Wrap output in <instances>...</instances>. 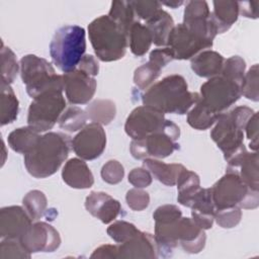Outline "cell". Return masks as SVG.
<instances>
[{"label":"cell","mask_w":259,"mask_h":259,"mask_svg":"<svg viewBox=\"0 0 259 259\" xmlns=\"http://www.w3.org/2000/svg\"><path fill=\"white\" fill-rule=\"evenodd\" d=\"M74 153L83 160H94L101 156L106 147V134L97 122L86 124L72 140Z\"/></svg>","instance_id":"cell-13"},{"label":"cell","mask_w":259,"mask_h":259,"mask_svg":"<svg viewBox=\"0 0 259 259\" xmlns=\"http://www.w3.org/2000/svg\"><path fill=\"white\" fill-rule=\"evenodd\" d=\"M170 120L164 113L147 105L136 107L127 116L124 124L126 135L133 140L146 138L167 128Z\"/></svg>","instance_id":"cell-10"},{"label":"cell","mask_w":259,"mask_h":259,"mask_svg":"<svg viewBox=\"0 0 259 259\" xmlns=\"http://www.w3.org/2000/svg\"><path fill=\"white\" fill-rule=\"evenodd\" d=\"M242 95L252 101L259 100L258 93V65H253L247 73H245L242 85Z\"/></svg>","instance_id":"cell-43"},{"label":"cell","mask_w":259,"mask_h":259,"mask_svg":"<svg viewBox=\"0 0 259 259\" xmlns=\"http://www.w3.org/2000/svg\"><path fill=\"white\" fill-rule=\"evenodd\" d=\"M132 5L135 15L145 21L150 19L159 9L162 8L161 2L158 1H132Z\"/></svg>","instance_id":"cell-47"},{"label":"cell","mask_w":259,"mask_h":259,"mask_svg":"<svg viewBox=\"0 0 259 259\" xmlns=\"http://www.w3.org/2000/svg\"><path fill=\"white\" fill-rule=\"evenodd\" d=\"M145 25L151 32L154 45L157 47H166L169 33L174 27L172 16L161 8L146 21Z\"/></svg>","instance_id":"cell-24"},{"label":"cell","mask_w":259,"mask_h":259,"mask_svg":"<svg viewBox=\"0 0 259 259\" xmlns=\"http://www.w3.org/2000/svg\"><path fill=\"white\" fill-rule=\"evenodd\" d=\"M180 137L179 126L170 120L166 130L154 133L146 138L133 140L130 151L135 159H164L179 149L177 140Z\"/></svg>","instance_id":"cell-7"},{"label":"cell","mask_w":259,"mask_h":259,"mask_svg":"<svg viewBox=\"0 0 259 259\" xmlns=\"http://www.w3.org/2000/svg\"><path fill=\"white\" fill-rule=\"evenodd\" d=\"M245 69L246 63L244 59L240 56H233L225 60V64L221 72V75L237 82L242 86L245 76Z\"/></svg>","instance_id":"cell-40"},{"label":"cell","mask_w":259,"mask_h":259,"mask_svg":"<svg viewBox=\"0 0 259 259\" xmlns=\"http://www.w3.org/2000/svg\"><path fill=\"white\" fill-rule=\"evenodd\" d=\"M62 178L66 184L76 189H87L94 183L91 170L81 158H72L66 162L62 170Z\"/></svg>","instance_id":"cell-22"},{"label":"cell","mask_w":259,"mask_h":259,"mask_svg":"<svg viewBox=\"0 0 259 259\" xmlns=\"http://www.w3.org/2000/svg\"><path fill=\"white\" fill-rule=\"evenodd\" d=\"M88 116L86 111L78 106L67 107L59 118V126L67 132L74 133L82 130L87 123Z\"/></svg>","instance_id":"cell-35"},{"label":"cell","mask_w":259,"mask_h":259,"mask_svg":"<svg viewBox=\"0 0 259 259\" xmlns=\"http://www.w3.org/2000/svg\"><path fill=\"white\" fill-rule=\"evenodd\" d=\"M24 209L32 221L39 220L46 212L48 200L45 193L40 190H30L22 199Z\"/></svg>","instance_id":"cell-36"},{"label":"cell","mask_w":259,"mask_h":259,"mask_svg":"<svg viewBox=\"0 0 259 259\" xmlns=\"http://www.w3.org/2000/svg\"><path fill=\"white\" fill-rule=\"evenodd\" d=\"M62 92L51 90L34 97L28 107L27 124L38 133L52 130L66 109Z\"/></svg>","instance_id":"cell-8"},{"label":"cell","mask_w":259,"mask_h":259,"mask_svg":"<svg viewBox=\"0 0 259 259\" xmlns=\"http://www.w3.org/2000/svg\"><path fill=\"white\" fill-rule=\"evenodd\" d=\"M0 104H1L0 123L3 126L5 124L13 122L17 118L18 110H19L18 99L12 87L10 86V84L1 82Z\"/></svg>","instance_id":"cell-31"},{"label":"cell","mask_w":259,"mask_h":259,"mask_svg":"<svg viewBox=\"0 0 259 259\" xmlns=\"http://www.w3.org/2000/svg\"><path fill=\"white\" fill-rule=\"evenodd\" d=\"M64 90L71 104H86L95 94L96 80L80 69L63 74Z\"/></svg>","instance_id":"cell-16"},{"label":"cell","mask_w":259,"mask_h":259,"mask_svg":"<svg viewBox=\"0 0 259 259\" xmlns=\"http://www.w3.org/2000/svg\"><path fill=\"white\" fill-rule=\"evenodd\" d=\"M107 15L124 34L128 35L130 28L135 22V11L132 1H112Z\"/></svg>","instance_id":"cell-30"},{"label":"cell","mask_w":259,"mask_h":259,"mask_svg":"<svg viewBox=\"0 0 259 259\" xmlns=\"http://www.w3.org/2000/svg\"><path fill=\"white\" fill-rule=\"evenodd\" d=\"M19 65L21 80L32 99L47 91L64 90L63 75H58L46 59L30 54L22 57Z\"/></svg>","instance_id":"cell-5"},{"label":"cell","mask_w":259,"mask_h":259,"mask_svg":"<svg viewBox=\"0 0 259 259\" xmlns=\"http://www.w3.org/2000/svg\"><path fill=\"white\" fill-rule=\"evenodd\" d=\"M100 175L104 182L108 184H117L123 179L124 169L118 161L109 160L102 166Z\"/></svg>","instance_id":"cell-44"},{"label":"cell","mask_w":259,"mask_h":259,"mask_svg":"<svg viewBox=\"0 0 259 259\" xmlns=\"http://www.w3.org/2000/svg\"><path fill=\"white\" fill-rule=\"evenodd\" d=\"M19 240L30 254L37 252H54L61 245L59 232L53 226L45 222L32 223Z\"/></svg>","instance_id":"cell-14"},{"label":"cell","mask_w":259,"mask_h":259,"mask_svg":"<svg viewBox=\"0 0 259 259\" xmlns=\"http://www.w3.org/2000/svg\"><path fill=\"white\" fill-rule=\"evenodd\" d=\"M70 137L49 132L39 137L34 148L24 155V166L34 178H47L55 174L70 153Z\"/></svg>","instance_id":"cell-2"},{"label":"cell","mask_w":259,"mask_h":259,"mask_svg":"<svg viewBox=\"0 0 259 259\" xmlns=\"http://www.w3.org/2000/svg\"><path fill=\"white\" fill-rule=\"evenodd\" d=\"M213 41L204 39L190 31L183 23L174 25L169 33L167 45L174 60H191L194 56L212 47Z\"/></svg>","instance_id":"cell-11"},{"label":"cell","mask_w":259,"mask_h":259,"mask_svg":"<svg viewBox=\"0 0 259 259\" xmlns=\"http://www.w3.org/2000/svg\"><path fill=\"white\" fill-rule=\"evenodd\" d=\"M76 69H80L88 75L94 77L99 72V64L92 55H84Z\"/></svg>","instance_id":"cell-51"},{"label":"cell","mask_w":259,"mask_h":259,"mask_svg":"<svg viewBox=\"0 0 259 259\" xmlns=\"http://www.w3.org/2000/svg\"><path fill=\"white\" fill-rule=\"evenodd\" d=\"M200 101L213 112L221 114L242 96V86L237 82L218 75L200 86Z\"/></svg>","instance_id":"cell-9"},{"label":"cell","mask_w":259,"mask_h":259,"mask_svg":"<svg viewBox=\"0 0 259 259\" xmlns=\"http://www.w3.org/2000/svg\"><path fill=\"white\" fill-rule=\"evenodd\" d=\"M210 138L224 153L226 159L244 145V127L236 121L230 111L223 112L210 132Z\"/></svg>","instance_id":"cell-12"},{"label":"cell","mask_w":259,"mask_h":259,"mask_svg":"<svg viewBox=\"0 0 259 259\" xmlns=\"http://www.w3.org/2000/svg\"><path fill=\"white\" fill-rule=\"evenodd\" d=\"M91 258H109L115 259L117 258V245H101L96 248L90 256Z\"/></svg>","instance_id":"cell-53"},{"label":"cell","mask_w":259,"mask_h":259,"mask_svg":"<svg viewBox=\"0 0 259 259\" xmlns=\"http://www.w3.org/2000/svg\"><path fill=\"white\" fill-rule=\"evenodd\" d=\"M88 36L97 59L102 62L120 60L126 53L127 35L108 15H101L89 23Z\"/></svg>","instance_id":"cell-3"},{"label":"cell","mask_w":259,"mask_h":259,"mask_svg":"<svg viewBox=\"0 0 259 259\" xmlns=\"http://www.w3.org/2000/svg\"><path fill=\"white\" fill-rule=\"evenodd\" d=\"M149 60L160 66L162 69L171 61L174 60V56L168 47L155 49L150 53Z\"/></svg>","instance_id":"cell-50"},{"label":"cell","mask_w":259,"mask_h":259,"mask_svg":"<svg viewBox=\"0 0 259 259\" xmlns=\"http://www.w3.org/2000/svg\"><path fill=\"white\" fill-rule=\"evenodd\" d=\"M128 182L136 188H145L152 183V174L145 167L134 168L127 176Z\"/></svg>","instance_id":"cell-48"},{"label":"cell","mask_w":259,"mask_h":259,"mask_svg":"<svg viewBox=\"0 0 259 259\" xmlns=\"http://www.w3.org/2000/svg\"><path fill=\"white\" fill-rule=\"evenodd\" d=\"M242 219V210L239 206H232L222 209H217L214 221L224 229H232L236 227Z\"/></svg>","instance_id":"cell-42"},{"label":"cell","mask_w":259,"mask_h":259,"mask_svg":"<svg viewBox=\"0 0 259 259\" xmlns=\"http://www.w3.org/2000/svg\"><path fill=\"white\" fill-rule=\"evenodd\" d=\"M20 71V65L17 63L15 54L10 48L5 47L2 42L1 48V82L11 84L18 72Z\"/></svg>","instance_id":"cell-38"},{"label":"cell","mask_w":259,"mask_h":259,"mask_svg":"<svg viewBox=\"0 0 259 259\" xmlns=\"http://www.w3.org/2000/svg\"><path fill=\"white\" fill-rule=\"evenodd\" d=\"M176 185L178 191V202L189 207L193 196L201 188L199 176L196 173L184 168L177 178Z\"/></svg>","instance_id":"cell-28"},{"label":"cell","mask_w":259,"mask_h":259,"mask_svg":"<svg viewBox=\"0 0 259 259\" xmlns=\"http://www.w3.org/2000/svg\"><path fill=\"white\" fill-rule=\"evenodd\" d=\"M39 137L40 135L37 131L27 125L12 131L8 136L7 142L13 151L25 155L34 148Z\"/></svg>","instance_id":"cell-27"},{"label":"cell","mask_w":259,"mask_h":259,"mask_svg":"<svg viewBox=\"0 0 259 259\" xmlns=\"http://www.w3.org/2000/svg\"><path fill=\"white\" fill-rule=\"evenodd\" d=\"M184 2L183 1H170V2H161L162 5H166L168 7H171V8H177L179 6H181Z\"/></svg>","instance_id":"cell-54"},{"label":"cell","mask_w":259,"mask_h":259,"mask_svg":"<svg viewBox=\"0 0 259 259\" xmlns=\"http://www.w3.org/2000/svg\"><path fill=\"white\" fill-rule=\"evenodd\" d=\"M246 136L250 140V148L257 152L258 149V113L255 112L245 125Z\"/></svg>","instance_id":"cell-49"},{"label":"cell","mask_w":259,"mask_h":259,"mask_svg":"<svg viewBox=\"0 0 259 259\" xmlns=\"http://www.w3.org/2000/svg\"><path fill=\"white\" fill-rule=\"evenodd\" d=\"M238 173L240 178L252 189H259V172H258V154L257 152L249 153L244 156L239 166L233 170Z\"/></svg>","instance_id":"cell-34"},{"label":"cell","mask_w":259,"mask_h":259,"mask_svg":"<svg viewBox=\"0 0 259 259\" xmlns=\"http://www.w3.org/2000/svg\"><path fill=\"white\" fill-rule=\"evenodd\" d=\"M139 233L140 230L134 224L125 221H116L107 228L108 236L119 244L131 240Z\"/></svg>","instance_id":"cell-39"},{"label":"cell","mask_w":259,"mask_h":259,"mask_svg":"<svg viewBox=\"0 0 259 259\" xmlns=\"http://www.w3.org/2000/svg\"><path fill=\"white\" fill-rule=\"evenodd\" d=\"M143 165L154 178L167 186H174L180 172L185 168L182 164H167L154 158L144 159Z\"/></svg>","instance_id":"cell-25"},{"label":"cell","mask_w":259,"mask_h":259,"mask_svg":"<svg viewBox=\"0 0 259 259\" xmlns=\"http://www.w3.org/2000/svg\"><path fill=\"white\" fill-rule=\"evenodd\" d=\"M131 52L137 56H144L153 42L152 35L148 27L139 21H135L130 28L127 35Z\"/></svg>","instance_id":"cell-29"},{"label":"cell","mask_w":259,"mask_h":259,"mask_svg":"<svg viewBox=\"0 0 259 259\" xmlns=\"http://www.w3.org/2000/svg\"><path fill=\"white\" fill-rule=\"evenodd\" d=\"M225 58L218 52L204 50L191 59V69L199 77L211 78L221 74Z\"/></svg>","instance_id":"cell-23"},{"label":"cell","mask_w":259,"mask_h":259,"mask_svg":"<svg viewBox=\"0 0 259 259\" xmlns=\"http://www.w3.org/2000/svg\"><path fill=\"white\" fill-rule=\"evenodd\" d=\"M210 190L215 210L232 206L250 209L259 204L258 190L250 188L234 171H227Z\"/></svg>","instance_id":"cell-6"},{"label":"cell","mask_w":259,"mask_h":259,"mask_svg":"<svg viewBox=\"0 0 259 259\" xmlns=\"http://www.w3.org/2000/svg\"><path fill=\"white\" fill-rule=\"evenodd\" d=\"M86 114L92 122L99 124H109L115 117V103L109 99H97L87 105Z\"/></svg>","instance_id":"cell-32"},{"label":"cell","mask_w":259,"mask_h":259,"mask_svg":"<svg viewBox=\"0 0 259 259\" xmlns=\"http://www.w3.org/2000/svg\"><path fill=\"white\" fill-rule=\"evenodd\" d=\"M31 254L23 247L19 239H2L0 258H30Z\"/></svg>","instance_id":"cell-41"},{"label":"cell","mask_w":259,"mask_h":259,"mask_svg":"<svg viewBox=\"0 0 259 259\" xmlns=\"http://www.w3.org/2000/svg\"><path fill=\"white\" fill-rule=\"evenodd\" d=\"M239 5V14L247 18L256 19L258 17V1H240Z\"/></svg>","instance_id":"cell-52"},{"label":"cell","mask_w":259,"mask_h":259,"mask_svg":"<svg viewBox=\"0 0 259 259\" xmlns=\"http://www.w3.org/2000/svg\"><path fill=\"white\" fill-rule=\"evenodd\" d=\"M85 51V29L79 25L60 27L50 44L52 61L63 73L74 71L84 57Z\"/></svg>","instance_id":"cell-4"},{"label":"cell","mask_w":259,"mask_h":259,"mask_svg":"<svg viewBox=\"0 0 259 259\" xmlns=\"http://www.w3.org/2000/svg\"><path fill=\"white\" fill-rule=\"evenodd\" d=\"M178 245L190 254L199 253L205 246L204 230L199 228L192 219L181 217L177 227Z\"/></svg>","instance_id":"cell-20"},{"label":"cell","mask_w":259,"mask_h":259,"mask_svg":"<svg viewBox=\"0 0 259 259\" xmlns=\"http://www.w3.org/2000/svg\"><path fill=\"white\" fill-rule=\"evenodd\" d=\"M85 208L103 224H110L119 214L121 205L106 192L91 191L85 199Z\"/></svg>","instance_id":"cell-19"},{"label":"cell","mask_w":259,"mask_h":259,"mask_svg":"<svg viewBox=\"0 0 259 259\" xmlns=\"http://www.w3.org/2000/svg\"><path fill=\"white\" fill-rule=\"evenodd\" d=\"M189 207L191 208V219L199 228L208 230L212 227L215 206L210 188H200L193 196Z\"/></svg>","instance_id":"cell-21"},{"label":"cell","mask_w":259,"mask_h":259,"mask_svg":"<svg viewBox=\"0 0 259 259\" xmlns=\"http://www.w3.org/2000/svg\"><path fill=\"white\" fill-rule=\"evenodd\" d=\"M162 68L152 61L138 67L134 73V83L142 90L148 89L160 76Z\"/></svg>","instance_id":"cell-37"},{"label":"cell","mask_w":259,"mask_h":259,"mask_svg":"<svg viewBox=\"0 0 259 259\" xmlns=\"http://www.w3.org/2000/svg\"><path fill=\"white\" fill-rule=\"evenodd\" d=\"M213 11L210 17L217 27L218 33L227 31L239 17V5L237 1H213Z\"/></svg>","instance_id":"cell-26"},{"label":"cell","mask_w":259,"mask_h":259,"mask_svg":"<svg viewBox=\"0 0 259 259\" xmlns=\"http://www.w3.org/2000/svg\"><path fill=\"white\" fill-rule=\"evenodd\" d=\"M182 23L196 35L210 41H213L218 34L206 1L195 0L186 2Z\"/></svg>","instance_id":"cell-15"},{"label":"cell","mask_w":259,"mask_h":259,"mask_svg":"<svg viewBox=\"0 0 259 259\" xmlns=\"http://www.w3.org/2000/svg\"><path fill=\"white\" fill-rule=\"evenodd\" d=\"M160 250L154 235L140 231L131 240L117 245V258H157Z\"/></svg>","instance_id":"cell-18"},{"label":"cell","mask_w":259,"mask_h":259,"mask_svg":"<svg viewBox=\"0 0 259 259\" xmlns=\"http://www.w3.org/2000/svg\"><path fill=\"white\" fill-rule=\"evenodd\" d=\"M24 207L11 205L0 210V237L2 239H20L32 224Z\"/></svg>","instance_id":"cell-17"},{"label":"cell","mask_w":259,"mask_h":259,"mask_svg":"<svg viewBox=\"0 0 259 259\" xmlns=\"http://www.w3.org/2000/svg\"><path fill=\"white\" fill-rule=\"evenodd\" d=\"M219 115L220 114L213 112L199 99L187 112V123L195 130L204 131L215 123Z\"/></svg>","instance_id":"cell-33"},{"label":"cell","mask_w":259,"mask_h":259,"mask_svg":"<svg viewBox=\"0 0 259 259\" xmlns=\"http://www.w3.org/2000/svg\"><path fill=\"white\" fill-rule=\"evenodd\" d=\"M182 217L181 209L174 204H164L156 208L153 212L155 223H170Z\"/></svg>","instance_id":"cell-46"},{"label":"cell","mask_w":259,"mask_h":259,"mask_svg":"<svg viewBox=\"0 0 259 259\" xmlns=\"http://www.w3.org/2000/svg\"><path fill=\"white\" fill-rule=\"evenodd\" d=\"M200 95L188 90L186 80L178 74L169 75L149 87L142 96L144 105L161 112L185 114L199 100Z\"/></svg>","instance_id":"cell-1"},{"label":"cell","mask_w":259,"mask_h":259,"mask_svg":"<svg viewBox=\"0 0 259 259\" xmlns=\"http://www.w3.org/2000/svg\"><path fill=\"white\" fill-rule=\"evenodd\" d=\"M125 200L130 208L135 211H141L148 207L150 203V195L142 188H132L126 192Z\"/></svg>","instance_id":"cell-45"}]
</instances>
